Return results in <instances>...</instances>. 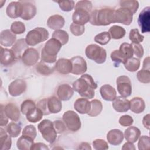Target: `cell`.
Masks as SVG:
<instances>
[{
    "label": "cell",
    "instance_id": "1",
    "mask_svg": "<svg viewBox=\"0 0 150 150\" xmlns=\"http://www.w3.org/2000/svg\"><path fill=\"white\" fill-rule=\"evenodd\" d=\"M74 91L77 92L80 96L87 99H92L95 96V89L97 84L93 78L88 74H83L73 83Z\"/></svg>",
    "mask_w": 150,
    "mask_h": 150
},
{
    "label": "cell",
    "instance_id": "2",
    "mask_svg": "<svg viewBox=\"0 0 150 150\" xmlns=\"http://www.w3.org/2000/svg\"><path fill=\"white\" fill-rule=\"evenodd\" d=\"M114 9L103 8L95 9L90 15V23L95 26H107L114 22Z\"/></svg>",
    "mask_w": 150,
    "mask_h": 150
},
{
    "label": "cell",
    "instance_id": "3",
    "mask_svg": "<svg viewBox=\"0 0 150 150\" xmlns=\"http://www.w3.org/2000/svg\"><path fill=\"white\" fill-rule=\"evenodd\" d=\"M49 38V32L44 28L38 27L30 30L26 35L25 40L29 46H35L46 40Z\"/></svg>",
    "mask_w": 150,
    "mask_h": 150
},
{
    "label": "cell",
    "instance_id": "4",
    "mask_svg": "<svg viewBox=\"0 0 150 150\" xmlns=\"http://www.w3.org/2000/svg\"><path fill=\"white\" fill-rule=\"evenodd\" d=\"M85 54L88 59L94 61L98 64L104 63L107 58L105 49L96 44L88 45L86 48Z\"/></svg>",
    "mask_w": 150,
    "mask_h": 150
},
{
    "label": "cell",
    "instance_id": "5",
    "mask_svg": "<svg viewBox=\"0 0 150 150\" xmlns=\"http://www.w3.org/2000/svg\"><path fill=\"white\" fill-rule=\"evenodd\" d=\"M38 129L43 138L49 144H53L57 138V132L53 122L49 120H43L38 124Z\"/></svg>",
    "mask_w": 150,
    "mask_h": 150
},
{
    "label": "cell",
    "instance_id": "6",
    "mask_svg": "<svg viewBox=\"0 0 150 150\" xmlns=\"http://www.w3.org/2000/svg\"><path fill=\"white\" fill-rule=\"evenodd\" d=\"M62 119L66 127L71 131H77L81 128V121L79 115L73 111H66L62 117Z\"/></svg>",
    "mask_w": 150,
    "mask_h": 150
},
{
    "label": "cell",
    "instance_id": "7",
    "mask_svg": "<svg viewBox=\"0 0 150 150\" xmlns=\"http://www.w3.org/2000/svg\"><path fill=\"white\" fill-rule=\"evenodd\" d=\"M117 88L119 94L123 97H128L132 93V84L127 76H120L116 80Z\"/></svg>",
    "mask_w": 150,
    "mask_h": 150
},
{
    "label": "cell",
    "instance_id": "8",
    "mask_svg": "<svg viewBox=\"0 0 150 150\" xmlns=\"http://www.w3.org/2000/svg\"><path fill=\"white\" fill-rule=\"evenodd\" d=\"M133 14L130 11L124 8H120L114 11V23H121L125 25H129L132 22Z\"/></svg>",
    "mask_w": 150,
    "mask_h": 150
},
{
    "label": "cell",
    "instance_id": "9",
    "mask_svg": "<svg viewBox=\"0 0 150 150\" xmlns=\"http://www.w3.org/2000/svg\"><path fill=\"white\" fill-rule=\"evenodd\" d=\"M138 23L142 33H147L150 31V8L145 7L139 13L138 18Z\"/></svg>",
    "mask_w": 150,
    "mask_h": 150
},
{
    "label": "cell",
    "instance_id": "10",
    "mask_svg": "<svg viewBox=\"0 0 150 150\" xmlns=\"http://www.w3.org/2000/svg\"><path fill=\"white\" fill-rule=\"evenodd\" d=\"M70 61L72 65L71 73L79 75L84 74L87 71V63L83 57L79 56H74L70 59Z\"/></svg>",
    "mask_w": 150,
    "mask_h": 150
},
{
    "label": "cell",
    "instance_id": "11",
    "mask_svg": "<svg viewBox=\"0 0 150 150\" xmlns=\"http://www.w3.org/2000/svg\"><path fill=\"white\" fill-rule=\"evenodd\" d=\"M39 59V53L35 48H28L22 56V61L26 66H32L37 63Z\"/></svg>",
    "mask_w": 150,
    "mask_h": 150
},
{
    "label": "cell",
    "instance_id": "12",
    "mask_svg": "<svg viewBox=\"0 0 150 150\" xmlns=\"http://www.w3.org/2000/svg\"><path fill=\"white\" fill-rule=\"evenodd\" d=\"M26 83L22 79H16L11 82L8 87L9 94L13 97L20 96L25 91Z\"/></svg>",
    "mask_w": 150,
    "mask_h": 150
},
{
    "label": "cell",
    "instance_id": "13",
    "mask_svg": "<svg viewBox=\"0 0 150 150\" xmlns=\"http://www.w3.org/2000/svg\"><path fill=\"white\" fill-rule=\"evenodd\" d=\"M62 46V44L57 40L52 38L46 42L42 49L47 54L53 57H57Z\"/></svg>",
    "mask_w": 150,
    "mask_h": 150
},
{
    "label": "cell",
    "instance_id": "14",
    "mask_svg": "<svg viewBox=\"0 0 150 150\" xmlns=\"http://www.w3.org/2000/svg\"><path fill=\"white\" fill-rule=\"evenodd\" d=\"M22 4V13L21 18L23 20H30L36 14V8L29 1H21Z\"/></svg>",
    "mask_w": 150,
    "mask_h": 150
},
{
    "label": "cell",
    "instance_id": "15",
    "mask_svg": "<svg viewBox=\"0 0 150 150\" xmlns=\"http://www.w3.org/2000/svg\"><path fill=\"white\" fill-rule=\"evenodd\" d=\"M90 13L84 9H76L72 15L73 23L81 25H85L90 21Z\"/></svg>",
    "mask_w": 150,
    "mask_h": 150
},
{
    "label": "cell",
    "instance_id": "16",
    "mask_svg": "<svg viewBox=\"0 0 150 150\" xmlns=\"http://www.w3.org/2000/svg\"><path fill=\"white\" fill-rule=\"evenodd\" d=\"M6 13L11 18H21L22 13V4L21 1H13L10 2L6 7Z\"/></svg>",
    "mask_w": 150,
    "mask_h": 150
},
{
    "label": "cell",
    "instance_id": "17",
    "mask_svg": "<svg viewBox=\"0 0 150 150\" xmlns=\"http://www.w3.org/2000/svg\"><path fill=\"white\" fill-rule=\"evenodd\" d=\"M74 94L73 88L67 84H62L60 85L57 90V95L58 98L62 101H68Z\"/></svg>",
    "mask_w": 150,
    "mask_h": 150
},
{
    "label": "cell",
    "instance_id": "18",
    "mask_svg": "<svg viewBox=\"0 0 150 150\" xmlns=\"http://www.w3.org/2000/svg\"><path fill=\"white\" fill-rule=\"evenodd\" d=\"M114 109L118 112H125L129 109V101L122 96H117L112 101Z\"/></svg>",
    "mask_w": 150,
    "mask_h": 150
},
{
    "label": "cell",
    "instance_id": "19",
    "mask_svg": "<svg viewBox=\"0 0 150 150\" xmlns=\"http://www.w3.org/2000/svg\"><path fill=\"white\" fill-rule=\"evenodd\" d=\"M16 36L11 30L5 29L0 34V43L2 46L8 47L15 44Z\"/></svg>",
    "mask_w": 150,
    "mask_h": 150
},
{
    "label": "cell",
    "instance_id": "20",
    "mask_svg": "<svg viewBox=\"0 0 150 150\" xmlns=\"http://www.w3.org/2000/svg\"><path fill=\"white\" fill-rule=\"evenodd\" d=\"M55 69L56 71L62 74H67L71 73L72 65L70 60L64 58L59 59L55 64Z\"/></svg>",
    "mask_w": 150,
    "mask_h": 150
},
{
    "label": "cell",
    "instance_id": "21",
    "mask_svg": "<svg viewBox=\"0 0 150 150\" xmlns=\"http://www.w3.org/2000/svg\"><path fill=\"white\" fill-rule=\"evenodd\" d=\"M107 139L110 144L115 146L118 145L124 139V134L121 130L113 129L107 133Z\"/></svg>",
    "mask_w": 150,
    "mask_h": 150
},
{
    "label": "cell",
    "instance_id": "22",
    "mask_svg": "<svg viewBox=\"0 0 150 150\" xmlns=\"http://www.w3.org/2000/svg\"><path fill=\"white\" fill-rule=\"evenodd\" d=\"M100 93L102 98L108 101H112L117 97L115 88L110 84H104L100 87Z\"/></svg>",
    "mask_w": 150,
    "mask_h": 150
},
{
    "label": "cell",
    "instance_id": "23",
    "mask_svg": "<svg viewBox=\"0 0 150 150\" xmlns=\"http://www.w3.org/2000/svg\"><path fill=\"white\" fill-rule=\"evenodd\" d=\"M65 21L64 18L59 15H53L50 16L47 21L48 27L53 30H59L63 27Z\"/></svg>",
    "mask_w": 150,
    "mask_h": 150
},
{
    "label": "cell",
    "instance_id": "24",
    "mask_svg": "<svg viewBox=\"0 0 150 150\" xmlns=\"http://www.w3.org/2000/svg\"><path fill=\"white\" fill-rule=\"evenodd\" d=\"M90 101L88 99L82 97L77 99L74 103V108L80 114H88L90 109Z\"/></svg>",
    "mask_w": 150,
    "mask_h": 150
},
{
    "label": "cell",
    "instance_id": "25",
    "mask_svg": "<svg viewBox=\"0 0 150 150\" xmlns=\"http://www.w3.org/2000/svg\"><path fill=\"white\" fill-rule=\"evenodd\" d=\"M4 111L7 117L13 121H18L21 116L18 107L13 103H8L4 107Z\"/></svg>",
    "mask_w": 150,
    "mask_h": 150
},
{
    "label": "cell",
    "instance_id": "26",
    "mask_svg": "<svg viewBox=\"0 0 150 150\" xmlns=\"http://www.w3.org/2000/svg\"><path fill=\"white\" fill-rule=\"evenodd\" d=\"M28 46L29 45L26 43V40L24 39H20L15 43L11 49L14 53L16 59L22 58V54L25 51L29 48Z\"/></svg>",
    "mask_w": 150,
    "mask_h": 150
},
{
    "label": "cell",
    "instance_id": "27",
    "mask_svg": "<svg viewBox=\"0 0 150 150\" xmlns=\"http://www.w3.org/2000/svg\"><path fill=\"white\" fill-rule=\"evenodd\" d=\"M16 59L14 53L12 49L1 47V64L8 66L12 64Z\"/></svg>",
    "mask_w": 150,
    "mask_h": 150
},
{
    "label": "cell",
    "instance_id": "28",
    "mask_svg": "<svg viewBox=\"0 0 150 150\" xmlns=\"http://www.w3.org/2000/svg\"><path fill=\"white\" fill-rule=\"evenodd\" d=\"M145 108L144 100L139 97L132 98L129 101V109L135 114L142 112Z\"/></svg>",
    "mask_w": 150,
    "mask_h": 150
},
{
    "label": "cell",
    "instance_id": "29",
    "mask_svg": "<svg viewBox=\"0 0 150 150\" xmlns=\"http://www.w3.org/2000/svg\"><path fill=\"white\" fill-rule=\"evenodd\" d=\"M47 104L50 114H56L62 110V104L61 100L55 96L48 98Z\"/></svg>",
    "mask_w": 150,
    "mask_h": 150
},
{
    "label": "cell",
    "instance_id": "30",
    "mask_svg": "<svg viewBox=\"0 0 150 150\" xmlns=\"http://www.w3.org/2000/svg\"><path fill=\"white\" fill-rule=\"evenodd\" d=\"M140 135L139 129L135 126H131L125 130L124 137L127 141L134 143L138 139Z\"/></svg>",
    "mask_w": 150,
    "mask_h": 150
},
{
    "label": "cell",
    "instance_id": "31",
    "mask_svg": "<svg viewBox=\"0 0 150 150\" xmlns=\"http://www.w3.org/2000/svg\"><path fill=\"white\" fill-rule=\"evenodd\" d=\"M2 128H0V149L1 150H8L11 148V137L7 134Z\"/></svg>",
    "mask_w": 150,
    "mask_h": 150
},
{
    "label": "cell",
    "instance_id": "32",
    "mask_svg": "<svg viewBox=\"0 0 150 150\" xmlns=\"http://www.w3.org/2000/svg\"><path fill=\"white\" fill-rule=\"evenodd\" d=\"M34 139L32 138L25 136L22 135L19 137L16 142V146L19 150H29L30 149L31 146L34 144Z\"/></svg>",
    "mask_w": 150,
    "mask_h": 150
},
{
    "label": "cell",
    "instance_id": "33",
    "mask_svg": "<svg viewBox=\"0 0 150 150\" xmlns=\"http://www.w3.org/2000/svg\"><path fill=\"white\" fill-rule=\"evenodd\" d=\"M43 115V112L39 108L35 107L27 113L26 118L28 121L36 123L42 120Z\"/></svg>",
    "mask_w": 150,
    "mask_h": 150
},
{
    "label": "cell",
    "instance_id": "34",
    "mask_svg": "<svg viewBox=\"0 0 150 150\" xmlns=\"http://www.w3.org/2000/svg\"><path fill=\"white\" fill-rule=\"evenodd\" d=\"M90 109L88 115L90 117H96L102 111L103 105L101 102L97 99H94L90 101Z\"/></svg>",
    "mask_w": 150,
    "mask_h": 150
},
{
    "label": "cell",
    "instance_id": "35",
    "mask_svg": "<svg viewBox=\"0 0 150 150\" xmlns=\"http://www.w3.org/2000/svg\"><path fill=\"white\" fill-rule=\"evenodd\" d=\"M108 33L111 38L114 39H120L125 36L126 31L124 28L120 26L114 25L109 29Z\"/></svg>",
    "mask_w": 150,
    "mask_h": 150
},
{
    "label": "cell",
    "instance_id": "36",
    "mask_svg": "<svg viewBox=\"0 0 150 150\" xmlns=\"http://www.w3.org/2000/svg\"><path fill=\"white\" fill-rule=\"evenodd\" d=\"M46 63H45L42 61H40L38 64L36 66V70L38 73L42 75L48 76L54 71L55 69V67H50L47 65Z\"/></svg>",
    "mask_w": 150,
    "mask_h": 150
},
{
    "label": "cell",
    "instance_id": "37",
    "mask_svg": "<svg viewBox=\"0 0 150 150\" xmlns=\"http://www.w3.org/2000/svg\"><path fill=\"white\" fill-rule=\"evenodd\" d=\"M125 68L130 72H134L138 70L140 67V60L139 59L132 57L128 59L124 63Z\"/></svg>",
    "mask_w": 150,
    "mask_h": 150
},
{
    "label": "cell",
    "instance_id": "38",
    "mask_svg": "<svg viewBox=\"0 0 150 150\" xmlns=\"http://www.w3.org/2000/svg\"><path fill=\"white\" fill-rule=\"evenodd\" d=\"M120 5L121 8L130 11L132 14H135L139 8L138 2L135 0H122L120 1Z\"/></svg>",
    "mask_w": 150,
    "mask_h": 150
},
{
    "label": "cell",
    "instance_id": "39",
    "mask_svg": "<svg viewBox=\"0 0 150 150\" xmlns=\"http://www.w3.org/2000/svg\"><path fill=\"white\" fill-rule=\"evenodd\" d=\"M52 38L57 40L62 45H66L69 41V35L63 30L59 29L56 30L52 34Z\"/></svg>",
    "mask_w": 150,
    "mask_h": 150
},
{
    "label": "cell",
    "instance_id": "40",
    "mask_svg": "<svg viewBox=\"0 0 150 150\" xmlns=\"http://www.w3.org/2000/svg\"><path fill=\"white\" fill-rule=\"evenodd\" d=\"M21 127L17 123L12 122L6 127V132L11 137H17L21 133Z\"/></svg>",
    "mask_w": 150,
    "mask_h": 150
},
{
    "label": "cell",
    "instance_id": "41",
    "mask_svg": "<svg viewBox=\"0 0 150 150\" xmlns=\"http://www.w3.org/2000/svg\"><path fill=\"white\" fill-rule=\"evenodd\" d=\"M111 38L108 32H103L95 36L94 41L101 45H105L110 42Z\"/></svg>",
    "mask_w": 150,
    "mask_h": 150
},
{
    "label": "cell",
    "instance_id": "42",
    "mask_svg": "<svg viewBox=\"0 0 150 150\" xmlns=\"http://www.w3.org/2000/svg\"><path fill=\"white\" fill-rule=\"evenodd\" d=\"M119 50L127 59L133 56L134 53L131 44H129L128 43H122L120 46Z\"/></svg>",
    "mask_w": 150,
    "mask_h": 150
},
{
    "label": "cell",
    "instance_id": "43",
    "mask_svg": "<svg viewBox=\"0 0 150 150\" xmlns=\"http://www.w3.org/2000/svg\"><path fill=\"white\" fill-rule=\"evenodd\" d=\"M111 60L118 65L120 63H124L127 59L122 54V53L119 50H115L111 53Z\"/></svg>",
    "mask_w": 150,
    "mask_h": 150
},
{
    "label": "cell",
    "instance_id": "44",
    "mask_svg": "<svg viewBox=\"0 0 150 150\" xmlns=\"http://www.w3.org/2000/svg\"><path fill=\"white\" fill-rule=\"evenodd\" d=\"M129 38L132 43H139L144 40V36L141 35L138 29H132L130 30Z\"/></svg>",
    "mask_w": 150,
    "mask_h": 150
},
{
    "label": "cell",
    "instance_id": "45",
    "mask_svg": "<svg viewBox=\"0 0 150 150\" xmlns=\"http://www.w3.org/2000/svg\"><path fill=\"white\" fill-rule=\"evenodd\" d=\"M138 81L142 83L148 84L150 82V71L149 70L142 69L137 74Z\"/></svg>",
    "mask_w": 150,
    "mask_h": 150
},
{
    "label": "cell",
    "instance_id": "46",
    "mask_svg": "<svg viewBox=\"0 0 150 150\" xmlns=\"http://www.w3.org/2000/svg\"><path fill=\"white\" fill-rule=\"evenodd\" d=\"M36 107L35 102L31 100H26L22 102L21 105V111L24 114L26 115L31 110Z\"/></svg>",
    "mask_w": 150,
    "mask_h": 150
},
{
    "label": "cell",
    "instance_id": "47",
    "mask_svg": "<svg viewBox=\"0 0 150 150\" xmlns=\"http://www.w3.org/2000/svg\"><path fill=\"white\" fill-rule=\"evenodd\" d=\"M25 30L26 28L24 23L20 21H15L11 26V30L14 34H22L25 32Z\"/></svg>",
    "mask_w": 150,
    "mask_h": 150
},
{
    "label": "cell",
    "instance_id": "48",
    "mask_svg": "<svg viewBox=\"0 0 150 150\" xmlns=\"http://www.w3.org/2000/svg\"><path fill=\"white\" fill-rule=\"evenodd\" d=\"M138 147L139 150L149 149L150 147L149 137L147 135L141 136L138 141Z\"/></svg>",
    "mask_w": 150,
    "mask_h": 150
},
{
    "label": "cell",
    "instance_id": "49",
    "mask_svg": "<svg viewBox=\"0 0 150 150\" xmlns=\"http://www.w3.org/2000/svg\"><path fill=\"white\" fill-rule=\"evenodd\" d=\"M70 30L73 35L79 36L83 34L85 30V28L84 25L76 24L73 22L70 26Z\"/></svg>",
    "mask_w": 150,
    "mask_h": 150
},
{
    "label": "cell",
    "instance_id": "50",
    "mask_svg": "<svg viewBox=\"0 0 150 150\" xmlns=\"http://www.w3.org/2000/svg\"><path fill=\"white\" fill-rule=\"evenodd\" d=\"M22 135L29 137L33 139H35L37 135L36 129L35 127L33 125H28L25 126L22 131Z\"/></svg>",
    "mask_w": 150,
    "mask_h": 150
},
{
    "label": "cell",
    "instance_id": "51",
    "mask_svg": "<svg viewBox=\"0 0 150 150\" xmlns=\"http://www.w3.org/2000/svg\"><path fill=\"white\" fill-rule=\"evenodd\" d=\"M60 8L64 12H69L73 10L74 7L75 2L74 1H57Z\"/></svg>",
    "mask_w": 150,
    "mask_h": 150
},
{
    "label": "cell",
    "instance_id": "52",
    "mask_svg": "<svg viewBox=\"0 0 150 150\" xmlns=\"http://www.w3.org/2000/svg\"><path fill=\"white\" fill-rule=\"evenodd\" d=\"M93 146L96 150H106L108 149L107 142L102 139H96L93 141Z\"/></svg>",
    "mask_w": 150,
    "mask_h": 150
},
{
    "label": "cell",
    "instance_id": "53",
    "mask_svg": "<svg viewBox=\"0 0 150 150\" xmlns=\"http://www.w3.org/2000/svg\"><path fill=\"white\" fill-rule=\"evenodd\" d=\"M76 9H81L86 10L89 12H91L92 9V4L90 1H78L75 6Z\"/></svg>",
    "mask_w": 150,
    "mask_h": 150
},
{
    "label": "cell",
    "instance_id": "54",
    "mask_svg": "<svg viewBox=\"0 0 150 150\" xmlns=\"http://www.w3.org/2000/svg\"><path fill=\"white\" fill-rule=\"evenodd\" d=\"M133 118L129 115H122L119 119L120 124L123 127L131 126L133 124Z\"/></svg>",
    "mask_w": 150,
    "mask_h": 150
},
{
    "label": "cell",
    "instance_id": "55",
    "mask_svg": "<svg viewBox=\"0 0 150 150\" xmlns=\"http://www.w3.org/2000/svg\"><path fill=\"white\" fill-rule=\"evenodd\" d=\"M53 126L58 134H62L66 130V126L64 122H63L61 120H55L53 122Z\"/></svg>",
    "mask_w": 150,
    "mask_h": 150
},
{
    "label": "cell",
    "instance_id": "56",
    "mask_svg": "<svg viewBox=\"0 0 150 150\" xmlns=\"http://www.w3.org/2000/svg\"><path fill=\"white\" fill-rule=\"evenodd\" d=\"M134 54L138 57L141 58L144 55V49L141 45L139 43H132L131 44Z\"/></svg>",
    "mask_w": 150,
    "mask_h": 150
},
{
    "label": "cell",
    "instance_id": "57",
    "mask_svg": "<svg viewBox=\"0 0 150 150\" xmlns=\"http://www.w3.org/2000/svg\"><path fill=\"white\" fill-rule=\"evenodd\" d=\"M47 98H43L40 100L37 103V107L39 108L43 113V115H47L50 114V112L47 108Z\"/></svg>",
    "mask_w": 150,
    "mask_h": 150
},
{
    "label": "cell",
    "instance_id": "58",
    "mask_svg": "<svg viewBox=\"0 0 150 150\" xmlns=\"http://www.w3.org/2000/svg\"><path fill=\"white\" fill-rule=\"evenodd\" d=\"M56 58L57 57H53L50 56L48 54H47L44 50L42 49L41 52V61L48 63V64H51L53 63L56 61Z\"/></svg>",
    "mask_w": 150,
    "mask_h": 150
},
{
    "label": "cell",
    "instance_id": "59",
    "mask_svg": "<svg viewBox=\"0 0 150 150\" xmlns=\"http://www.w3.org/2000/svg\"><path fill=\"white\" fill-rule=\"evenodd\" d=\"M8 117L6 115L4 111V107L2 104L1 105V120H0V125L1 127L5 126L8 123Z\"/></svg>",
    "mask_w": 150,
    "mask_h": 150
},
{
    "label": "cell",
    "instance_id": "60",
    "mask_svg": "<svg viewBox=\"0 0 150 150\" xmlns=\"http://www.w3.org/2000/svg\"><path fill=\"white\" fill-rule=\"evenodd\" d=\"M31 150H49L47 146L42 142L35 143L32 145L30 148Z\"/></svg>",
    "mask_w": 150,
    "mask_h": 150
},
{
    "label": "cell",
    "instance_id": "61",
    "mask_svg": "<svg viewBox=\"0 0 150 150\" xmlns=\"http://www.w3.org/2000/svg\"><path fill=\"white\" fill-rule=\"evenodd\" d=\"M122 149H123V150H135V147L132 142L128 141L127 142H125L123 145V146L122 147Z\"/></svg>",
    "mask_w": 150,
    "mask_h": 150
},
{
    "label": "cell",
    "instance_id": "62",
    "mask_svg": "<svg viewBox=\"0 0 150 150\" xmlns=\"http://www.w3.org/2000/svg\"><path fill=\"white\" fill-rule=\"evenodd\" d=\"M149 114H146L145 115L142 120V124L145 128H146L147 129H149L150 124H149Z\"/></svg>",
    "mask_w": 150,
    "mask_h": 150
},
{
    "label": "cell",
    "instance_id": "63",
    "mask_svg": "<svg viewBox=\"0 0 150 150\" xmlns=\"http://www.w3.org/2000/svg\"><path fill=\"white\" fill-rule=\"evenodd\" d=\"M77 149H87V150H91V147L88 142H81V144H79L78 148H77Z\"/></svg>",
    "mask_w": 150,
    "mask_h": 150
},
{
    "label": "cell",
    "instance_id": "64",
    "mask_svg": "<svg viewBox=\"0 0 150 150\" xmlns=\"http://www.w3.org/2000/svg\"><path fill=\"white\" fill-rule=\"evenodd\" d=\"M149 67H150L149 57L148 56L144 60L143 66H142V69H146V70H149Z\"/></svg>",
    "mask_w": 150,
    "mask_h": 150
}]
</instances>
